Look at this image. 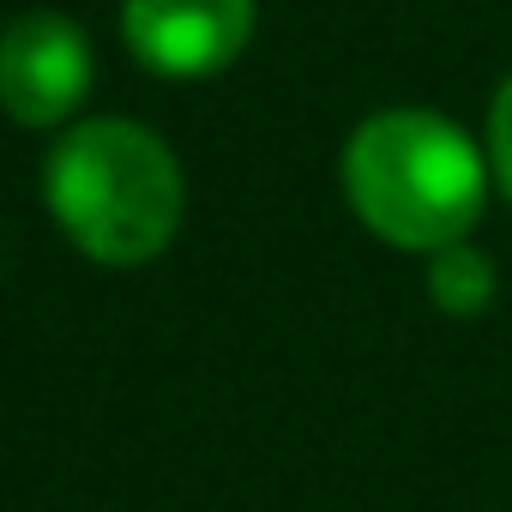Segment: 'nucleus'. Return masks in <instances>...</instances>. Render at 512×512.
<instances>
[{
  "label": "nucleus",
  "instance_id": "1",
  "mask_svg": "<svg viewBox=\"0 0 512 512\" xmlns=\"http://www.w3.org/2000/svg\"><path fill=\"white\" fill-rule=\"evenodd\" d=\"M344 193L380 241L440 253L470 241L488 205V157L434 109H380L344 145Z\"/></svg>",
  "mask_w": 512,
  "mask_h": 512
},
{
  "label": "nucleus",
  "instance_id": "2",
  "mask_svg": "<svg viewBox=\"0 0 512 512\" xmlns=\"http://www.w3.org/2000/svg\"><path fill=\"white\" fill-rule=\"evenodd\" d=\"M61 235L97 266H145L181 229V163L139 121H79L55 139L43 175Z\"/></svg>",
  "mask_w": 512,
  "mask_h": 512
},
{
  "label": "nucleus",
  "instance_id": "3",
  "mask_svg": "<svg viewBox=\"0 0 512 512\" xmlns=\"http://www.w3.org/2000/svg\"><path fill=\"white\" fill-rule=\"evenodd\" d=\"M91 91V37L67 13H19L0 31V109L19 127H61Z\"/></svg>",
  "mask_w": 512,
  "mask_h": 512
},
{
  "label": "nucleus",
  "instance_id": "4",
  "mask_svg": "<svg viewBox=\"0 0 512 512\" xmlns=\"http://www.w3.org/2000/svg\"><path fill=\"white\" fill-rule=\"evenodd\" d=\"M121 37L157 79H211L253 37V0H127Z\"/></svg>",
  "mask_w": 512,
  "mask_h": 512
},
{
  "label": "nucleus",
  "instance_id": "5",
  "mask_svg": "<svg viewBox=\"0 0 512 512\" xmlns=\"http://www.w3.org/2000/svg\"><path fill=\"white\" fill-rule=\"evenodd\" d=\"M428 296L440 314L452 320H476L488 302H494V260L482 247L458 241V247H440L434 266H428Z\"/></svg>",
  "mask_w": 512,
  "mask_h": 512
},
{
  "label": "nucleus",
  "instance_id": "6",
  "mask_svg": "<svg viewBox=\"0 0 512 512\" xmlns=\"http://www.w3.org/2000/svg\"><path fill=\"white\" fill-rule=\"evenodd\" d=\"M488 169H494V181L512 199V79L500 85V97L488 109Z\"/></svg>",
  "mask_w": 512,
  "mask_h": 512
}]
</instances>
